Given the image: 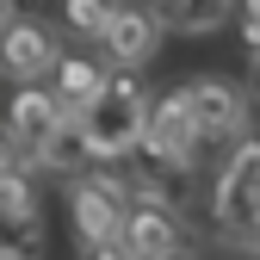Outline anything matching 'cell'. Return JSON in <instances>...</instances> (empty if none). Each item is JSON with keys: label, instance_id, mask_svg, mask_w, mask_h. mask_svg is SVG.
<instances>
[{"label": "cell", "instance_id": "6da1fadb", "mask_svg": "<svg viewBox=\"0 0 260 260\" xmlns=\"http://www.w3.org/2000/svg\"><path fill=\"white\" fill-rule=\"evenodd\" d=\"M149 93L137 75H118L106 81V93L81 112V130H87V155L93 161H124V155H137L143 137H149Z\"/></svg>", "mask_w": 260, "mask_h": 260}, {"label": "cell", "instance_id": "7a4b0ae2", "mask_svg": "<svg viewBox=\"0 0 260 260\" xmlns=\"http://www.w3.org/2000/svg\"><path fill=\"white\" fill-rule=\"evenodd\" d=\"M69 217H75V242H118L124 217H130V180L112 168L75 174L69 180Z\"/></svg>", "mask_w": 260, "mask_h": 260}, {"label": "cell", "instance_id": "3957f363", "mask_svg": "<svg viewBox=\"0 0 260 260\" xmlns=\"http://www.w3.org/2000/svg\"><path fill=\"white\" fill-rule=\"evenodd\" d=\"M56 62H62V25L50 19H7L0 25V75L31 87V81H44L56 75Z\"/></svg>", "mask_w": 260, "mask_h": 260}, {"label": "cell", "instance_id": "277c9868", "mask_svg": "<svg viewBox=\"0 0 260 260\" xmlns=\"http://www.w3.org/2000/svg\"><path fill=\"white\" fill-rule=\"evenodd\" d=\"M186 106H192V124H199L205 143H242L254 130V112H248V93L223 75H199L186 81Z\"/></svg>", "mask_w": 260, "mask_h": 260}, {"label": "cell", "instance_id": "5b68a950", "mask_svg": "<svg viewBox=\"0 0 260 260\" xmlns=\"http://www.w3.org/2000/svg\"><path fill=\"white\" fill-rule=\"evenodd\" d=\"M143 149L149 155H161V161H174V168H199V149H205V137H199V124H192V106H186V87H174V93H161V100L149 106V137H143Z\"/></svg>", "mask_w": 260, "mask_h": 260}, {"label": "cell", "instance_id": "8992f818", "mask_svg": "<svg viewBox=\"0 0 260 260\" xmlns=\"http://www.w3.org/2000/svg\"><path fill=\"white\" fill-rule=\"evenodd\" d=\"M161 38H168V31H161L155 7H118V13H112V25H106V38H100L106 69H118V75L149 69L155 50H161Z\"/></svg>", "mask_w": 260, "mask_h": 260}, {"label": "cell", "instance_id": "52a82bcc", "mask_svg": "<svg viewBox=\"0 0 260 260\" xmlns=\"http://www.w3.org/2000/svg\"><path fill=\"white\" fill-rule=\"evenodd\" d=\"M124 248H130V260H180L192 248V236H186L180 211H168V205H130Z\"/></svg>", "mask_w": 260, "mask_h": 260}, {"label": "cell", "instance_id": "ba28073f", "mask_svg": "<svg viewBox=\"0 0 260 260\" xmlns=\"http://www.w3.org/2000/svg\"><path fill=\"white\" fill-rule=\"evenodd\" d=\"M192 199V180L186 168H174V161H161L149 149L130 155V205H168V211H186Z\"/></svg>", "mask_w": 260, "mask_h": 260}, {"label": "cell", "instance_id": "9c48e42d", "mask_svg": "<svg viewBox=\"0 0 260 260\" xmlns=\"http://www.w3.org/2000/svg\"><path fill=\"white\" fill-rule=\"evenodd\" d=\"M211 223H217V242L223 248H260V192L217 180V192H211Z\"/></svg>", "mask_w": 260, "mask_h": 260}, {"label": "cell", "instance_id": "30bf717a", "mask_svg": "<svg viewBox=\"0 0 260 260\" xmlns=\"http://www.w3.org/2000/svg\"><path fill=\"white\" fill-rule=\"evenodd\" d=\"M62 118H69V106L56 100V87H38V81H31V87L13 93V106H7V137H19L31 149V143H44Z\"/></svg>", "mask_w": 260, "mask_h": 260}, {"label": "cell", "instance_id": "8fae6325", "mask_svg": "<svg viewBox=\"0 0 260 260\" xmlns=\"http://www.w3.org/2000/svg\"><path fill=\"white\" fill-rule=\"evenodd\" d=\"M106 81H112V69H106L100 56H69V50H62V62H56V100L69 106L75 118L106 93Z\"/></svg>", "mask_w": 260, "mask_h": 260}, {"label": "cell", "instance_id": "7c38bea8", "mask_svg": "<svg viewBox=\"0 0 260 260\" xmlns=\"http://www.w3.org/2000/svg\"><path fill=\"white\" fill-rule=\"evenodd\" d=\"M81 161H87V130H81L75 112L62 118L44 143H31V168H38V174H62V180H75Z\"/></svg>", "mask_w": 260, "mask_h": 260}, {"label": "cell", "instance_id": "4fadbf2b", "mask_svg": "<svg viewBox=\"0 0 260 260\" xmlns=\"http://www.w3.org/2000/svg\"><path fill=\"white\" fill-rule=\"evenodd\" d=\"M236 13V0H155V19L161 31H180V38H211L223 31Z\"/></svg>", "mask_w": 260, "mask_h": 260}, {"label": "cell", "instance_id": "5bb4252c", "mask_svg": "<svg viewBox=\"0 0 260 260\" xmlns=\"http://www.w3.org/2000/svg\"><path fill=\"white\" fill-rule=\"evenodd\" d=\"M112 13H118V0H62V25H69L75 38H93V44L106 38Z\"/></svg>", "mask_w": 260, "mask_h": 260}, {"label": "cell", "instance_id": "9a60e30c", "mask_svg": "<svg viewBox=\"0 0 260 260\" xmlns=\"http://www.w3.org/2000/svg\"><path fill=\"white\" fill-rule=\"evenodd\" d=\"M81 260H130V248H124V236L118 242H81Z\"/></svg>", "mask_w": 260, "mask_h": 260}, {"label": "cell", "instance_id": "2e32d148", "mask_svg": "<svg viewBox=\"0 0 260 260\" xmlns=\"http://www.w3.org/2000/svg\"><path fill=\"white\" fill-rule=\"evenodd\" d=\"M236 13H242V25H260V0H236Z\"/></svg>", "mask_w": 260, "mask_h": 260}, {"label": "cell", "instance_id": "e0dca14e", "mask_svg": "<svg viewBox=\"0 0 260 260\" xmlns=\"http://www.w3.org/2000/svg\"><path fill=\"white\" fill-rule=\"evenodd\" d=\"M7 19H13V0H0V25H7Z\"/></svg>", "mask_w": 260, "mask_h": 260}, {"label": "cell", "instance_id": "ac0fdd59", "mask_svg": "<svg viewBox=\"0 0 260 260\" xmlns=\"http://www.w3.org/2000/svg\"><path fill=\"white\" fill-rule=\"evenodd\" d=\"M0 260H25V254H0Z\"/></svg>", "mask_w": 260, "mask_h": 260}, {"label": "cell", "instance_id": "d6986e66", "mask_svg": "<svg viewBox=\"0 0 260 260\" xmlns=\"http://www.w3.org/2000/svg\"><path fill=\"white\" fill-rule=\"evenodd\" d=\"M254 81H260V56H254Z\"/></svg>", "mask_w": 260, "mask_h": 260}, {"label": "cell", "instance_id": "ffe728a7", "mask_svg": "<svg viewBox=\"0 0 260 260\" xmlns=\"http://www.w3.org/2000/svg\"><path fill=\"white\" fill-rule=\"evenodd\" d=\"M254 254H260V248H254Z\"/></svg>", "mask_w": 260, "mask_h": 260}]
</instances>
